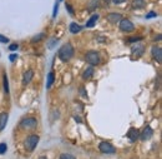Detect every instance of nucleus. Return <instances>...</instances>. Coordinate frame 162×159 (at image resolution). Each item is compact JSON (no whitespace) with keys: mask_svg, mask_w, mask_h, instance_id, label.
<instances>
[{"mask_svg":"<svg viewBox=\"0 0 162 159\" xmlns=\"http://www.w3.org/2000/svg\"><path fill=\"white\" fill-rule=\"evenodd\" d=\"M58 9H59V4L56 3V4H55V8H54V13H53V16H54V18H55L56 14H58Z\"/></svg>","mask_w":162,"mask_h":159,"instance_id":"nucleus-30","label":"nucleus"},{"mask_svg":"<svg viewBox=\"0 0 162 159\" xmlns=\"http://www.w3.org/2000/svg\"><path fill=\"white\" fill-rule=\"evenodd\" d=\"M97 6H99V0H90L89 4H87V10H89V11H92V10H95Z\"/></svg>","mask_w":162,"mask_h":159,"instance_id":"nucleus-18","label":"nucleus"},{"mask_svg":"<svg viewBox=\"0 0 162 159\" xmlns=\"http://www.w3.org/2000/svg\"><path fill=\"white\" fill-rule=\"evenodd\" d=\"M20 127L24 129H28V130L35 129L38 127V120H36V118H25L20 122Z\"/></svg>","mask_w":162,"mask_h":159,"instance_id":"nucleus-4","label":"nucleus"},{"mask_svg":"<svg viewBox=\"0 0 162 159\" xmlns=\"http://www.w3.org/2000/svg\"><path fill=\"white\" fill-rule=\"evenodd\" d=\"M156 16H157V14L151 11V13H149V14L146 15V19H150V18H156Z\"/></svg>","mask_w":162,"mask_h":159,"instance_id":"nucleus-27","label":"nucleus"},{"mask_svg":"<svg viewBox=\"0 0 162 159\" xmlns=\"http://www.w3.org/2000/svg\"><path fill=\"white\" fill-rule=\"evenodd\" d=\"M85 60L91 65V66H95V65H99L101 63V58H100V54L97 51H87L86 55H85Z\"/></svg>","mask_w":162,"mask_h":159,"instance_id":"nucleus-2","label":"nucleus"},{"mask_svg":"<svg viewBox=\"0 0 162 159\" xmlns=\"http://www.w3.org/2000/svg\"><path fill=\"white\" fill-rule=\"evenodd\" d=\"M8 113H0V132L6 127V123H8Z\"/></svg>","mask_w":162,"mask_h":159,"instance_id":"nucleus-14","label":"nucleus"},{"mask_svg":"<svg viewBox=\"0 0 162 159\" xmlns=\"http://www.w3.org/2000/svg\"><path fill=\"white\" fill-rule=\"evenodd\" d=\"M54 80H55V75H54V73H53V72H50V73H49V75H48V83H46V88H48V89H50V88H51V85H53Z\"/></svg>","mask_w":162,"mask_h":159,"instance_id":"nucleus-19","label":"nucleus"},{"mask_svg":"<svg viewBox=\"0 0 162 159\" xmlns=\"http://www.w3.org/2000/svg\"><path fill=\"white\" fill-rule=\"evenodd\" d=\"M60 159H76L73 154H69V153H63L60 156Z\"/></svg>","mask_w":162,"mask_h":159,"instance_id":"nucleus-23","label":"nucleus"},{"mask_svg":"<svg viewBox=\"0 0 162 159\" xmlns=\"http://www.w3.org/2000/svg\"><path fill=\"white\" fill-rule=\"evenodd\" d=\"M139 135H140V133H139V130L136 128H130L129 132H127V138L131 142H136L139 139Z\"/></svg>","mask_w":162,"mask_h":159,"instance_id":"nucleus-12","label":"nucleus"},{"mask_svg":"<svg viewBox=\"0 0 162 159\" xmlns=\"http://www.w3.org/2000/svg\"><path fill=\"white\" fill-rule=\"evenodd\" d=\"M6 151H8V146H6V143H0V154L6 153Z\"/></svg>","mask_w":162,"mask_h":159,"instance_id":"nucleus-22","label":"nucleus"},{"mask_svg":"<svg viewBox=\"0 0 162 159\" xmlns=\"http://www.w3.org/2000/svg\"><path fill=\"white\" fill-rule=\"evenodd\" d=\"M121 19H122V15L119 14V13H110V14H107V21L111 23V24H117V23H120Z\"/></svg>","mask_w":162,"mask_h":159,"instance_id":"nucleus-8","label":"nucleus"},{"mask_svg":"<svg viewBox=\"0 0 162 159\" xmlns=\"http://www.w3.org/2000/svg\"><path fill=\"white\" fill-rule=\"evenodd\" d=\"M4 90H5L6 94L9 93V80H8L6 74H4Z\"/></svg>","mask_w":162,"mask_h":159,"instance_id":"nucleus-21","label":"nucleus"},{"mask_svg":"<svg viewBox=\"0 0 162 159\" xmlns=\"http://www.w3.org/2000/svg\"><path fill=\"white\" fill-rule=\"evenodd\" d=\"M152 135H154V130L151 129V127H146V128L140 133L139 138H140L142 142H146V140L151 139V138H152Z\"/></svg>","mask_w":162,"mask_h":159,"instance_id":"nucleus-7","label":"nucleus"},{"mask_svg":"<svg viewBox=\"0 0 162 159\" xmlns=\"http://www.w3.org/2000/svg\"><path fill=\"white\" fill-rule=\"evenodd\" d=\"M69 29H70V33L76 34V33H80L82 28H81L79 24H76V23H71V24H70V26H69Z\"/></svg>","mask_w":162,"mask_h":159,"instance_id":"nucleus-17","label":"nucleus"},{"mask_svg":"<svg viewBox=\"0 0 162 159\" xmlns=\"http://www.w3.org/2000/svg\"><path fill=\"white\" fill-rule=\"evenodd\" d=\"M154 40H155V41H160V40H161V35H157V38H155Z\"/></svg>","mask_w":162,"mask_h":159,"instance_id":"nucleus-33","label":"nucleus"},{"mask_svg":"<svg viewBox=\"0 0 162 159\" xmlns=\"http://www.w3.org/2000/svg\"><path fill=\"white\" fill-rule=\"evenodd\" d=\"M145 5H146L145 0H134L132 1V8L134 9H144Z\"/></svg>","mask_w":162,"mask_h":159,"instance_id":"nucleus-15","label":"nucleus"},{"mask_svg":"<svg viewBox=\"0 0 162 159\" xmlns=\"http://www.w3.org/2000/svg\"><path fill=\"white\" fill-rule=\"evenodd\" d=\"M34 78V72L33 70H26L23 75V85H28L30 84V82L33 80Z\"/></svg>","mask_w":162,"mask_h":159,"instance_id":"nucleus-11","label":"nucleus"},{"mask_svg":"<svg viewBox=\"0 0 162 159\" xmlns=\"http://www.w3.org/2000/svg\"><path fill=\"white\" fill-rule=\"evenodd\" d=\"M39 159H48V158H46V157H40Z\"/></svg>","mask_w":162,"mask_h":159,"instance_id":"nucleus-34","label":"nucleus"},{"mask_svg":"<svg viewBox=\"0 0 162 159\" xmlns=\"http://www.w3.org/2000/svg\"><path fill=\"white\" fill-rule=\"evenodd\" d=\"M18 48H19L18 44H11V45H9V50H10V51H15Z\"/></svg>","mask_w":162,"mask_h":159,"instance_id":"nucleus-26","label":"nucleus"},{"mask_svg":"<svg viewBox=\"0 0 162 159\" xmlns=\"http://www.w3.org/2000/svg\"><path fill=\"white\" fill-rule=\"evenodd\" d=\"M151 53H152L154 59H155L157 63H161V60H162V49L161 48H160V46H154L152 50H151Z\"/></svg>","mask_w":162,"mask_h":159,"instance_id":"nucleus-10","label":"nucleus"},{"mask_svg":"<svg viewBox=\"0 0 162 159\" xmlns=\"http://www.w3.org/2000/svg\"><path fill=\"white\" fill-rule=\"evenodd\" d=\"M115 4H122V3H125L126 0H112Z\"/></svg>","mask_w":162,"mask_h":159,"instance_id":"nucleus-32","label":"nucleus"},{"mask_svg":"<svg viewBox=\"0 0 162 159\" xmlns=\"http://www.w3.org/2000/svg\"><path fill=\"white\" fill-rule=\"evenodd\" d=\"M92 75H94V68L90 65V66H87L84 72H82V79H85V80H87V79H91L92 78Z\"/></svg>","mask_w":162,"mask_h":159,"instance_id":"nucleus-13","label":"nucleus"},{"mask_svg":"<svg viewBox=\"0 0 162 159\" xmlns=\"http://www.w3.org/2000/svg\"><path fill=\"white\" fill-rule=\"evenodd\" d=\"M58 56L60 60L63 61H69L73 56H74V48L70 43H66L64 44L60 49H59V53H58Z\"/></svg>","mask_w":162,"mask_h":159,"instance_id":"nucleus-1","label":"nucleus"},{"mask_svg":"<svg viewBox=\"0 0 162 159\" xmlns=\"http://www.w3.org/2000/svg\"><path fill=\"white\" fill-rule=\"evenodd\" d=\"M97 20H99V15H97V14H94V15L90 18V20L86 23V28H92V26L97 23Z\"/></svg>","mask_w":162,"mask_h":159,"instance_id":"nucleus-16","label":"nucleus"},{"mask_svg":"<svg viewBox=\"0 0 162 159\" xmlns=\"http://www.w3.org/2000/svg\"><path fill=\"white\" fill-rule=\"evenodd\" d=\"M142 38L141 36H134V38H130L129 39V43H137V41H140Z\"/></svg>","mask_w":162,"mask_h":159,"instance_id":"nucleus-24","label":"nucleus"},{"mask_svg":"<svg viewBox=\"0 0 162 159\" xmlns=\"http://www.w3.org/2000/svg\"><path fill=\"white\" fill-rule=\"evenodd\" d=\"M144 51H145V46H144L142 44L134 45V46H132V50H131L132 56H136V58H140V56L144 54Z\"/></svg>","mask_w":162,"mask_h":159,"instance_id":"nucleus-9","label":"nucleus"},{"mask_svg":"<svg viewBox=\"0 0 162 159\" xmlns=\"http://www.w3.org/2000/svg\"><path fill=\"white\" fill-rule=\"evenodd\" d=\"M66 8H68V11L71 14V15H74V10H73V6L70 5V4H66Z\"/></svg>","mask_w":162,"mask_h":159,"instance_id":"nucleus-31","label":"nucleus"},{"mask_svg":"<svg viewBox=\"0 0 162 159\" xmlns=\"http://www.w3.org/2000/svg\"><path fill=\"white\" fill-rule=\"evenodd\" d=\"M99 149H100L102 153H106V154H114V153L116 152L115 147H114L111 143H109V142H101V143L99 144Z\"/></svg>","mask_w":162,"mask_h":159,"instance_id":"nucleus-5","label":"nucleus"},{"mask_svg":"<svg viewBox=\"0 0 162 159\" xmlns=\"http://www.w3.org/2000/svg\"><path fill=\"white\" fill-rule=\"evenodd\" d=\"M9 59H10V61H11V63H14V61L18 59V55H16V54H11V55L9 56Z\"/></svg>","mask_w":162,"mask_h":159,"instance_id":"nucleus-28","label":"nucleus"},{"mask_svg":"<svg viewBox=\"0 0 162 159\" xmlns=\"http://www.w3.org/2000/svg\"><path fill=\"white\" fill-rule=\"evenodd\" d=\"M39 139H40L39 135H29L25 139V149L29 151V152H33L35 149V147L38 146Z\"/></svg>","mask_w":162,"mask_h":159,"instance_id":"nucleus-3","label":"nucleus"},{"mask_svg":"<svg viewBox=\"0 0 162 159\" xmlns=\"http://www.w3.org/2000/svg\"><path fill=\"white\" fill-rule=\"evenodd\" d=\"M120 29H121L122 31L131 33V31H134L135 25H134L132 21H130L129 19H121V20H120Z\"/></svg>","mask_w":162,"mask_h":159,"instance_id":"nucleus-6","label":"nucleus"},{"mask_svg":"<svg viewBox=\"0 0 162 159\" xmlns=\"http://www.w3.org/2000/svg\"><path fill=\"white\" fill-rule=\"evenodd\" d=\"M44 38H45V34H44V33H40V34L35 35V36L31 39V43H39V41H41Z\"/></svg>","mask_w":162,"mask_h":159,"instance_id":"nucleus-20","label":"nucleus"},{"mask_svg":"<svg viewBox=\"0 0 162 159\" xmlns=\"http://www.w3.org/2000/svg\"><path fill=\"white\" fill-rule=\"evenodd\" d=\"M0 41H1V43H9V39H8L6 36H4V35L0 34Z\"/></svg>","mask_w":162,"mask_h":159,"instance_id":"nucleus-29","label":"nucleus"},{"mask_svg":"<svg viewBox=\"0 0 162 159\" xmlns=\"http://www.w3.org/2000/svg\"><path fill=\"white\" fill-rule=\"evenodd\" d=\"M55 44H58V39H55V38H53V40H51V41L49 43V45H48V46H49L50 49H53Z\"/></svg>","mask_w":162,"mask_h":159,"instance_id":"nucleus-25","label":"nucleus"}]
</instances>
